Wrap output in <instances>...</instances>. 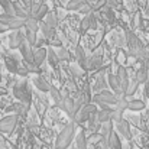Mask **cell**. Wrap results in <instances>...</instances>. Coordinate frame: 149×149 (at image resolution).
Wrapping results in <instances>:
<instances>
[{
	"instance_id": "6da1fadb",
	"label": "cell",
	"mask_w": 149,
	"mask_h": 149,
	"mask_svg": "<svg viewBox=\"0 0 149 149\" xmlns=\"http://www.w3.org/2000/svg\"><path fill=\"white\" fill-rule=\"evenodd\" d=\"M74 136H75V123H70L59 132L55 141V149H67L74 141Z\"/></svg>"
},
{
	"instance_id": "7a4b0ae2",
	"label": "cell",
	"mask_w": 149,
	"mask_h": 149,
	"mask_svg": "<svg viewBox=\"0 0 149 149\" xmlns=\"http://www.w3.org/2000/svg\"><path fill=\"white\" fill-rule=\"evenodd\" d=\"M123 99V97H122ZM119 100L120 97H117L113 91H109V90H101L99 94H96L94 97H93V101L94 103H97L100 106H106V107H109V106H116L117 103H119Z\"/></svg>"
},
{
	"instance_id": "3957f363",
	"label": "cell",
	"mask_w": 149,
	"mask_h": 149,
	"mask_svg": "<svg viewBox=\"0 0 149 149\" xmlns=\"http://www.w3.org/2000/svg\"><path fill=\"white\" fill-rule=\"evenodd\" d=\"M0 22H1L3 25H6L10 31H19V29L25 28L26 19H22V17H17V16H10V15L1 13V15H0Z\"/></svg>"
},
{
	"instance_id": "277c9868",
	"label": "cell",
	"mask_w": 149,
	"mask_h": 149,
	"mask_svg": "<svg viewBox=\"0 0 149 149\" xmlns=\"http://www.w3.org/2000/svg\"><path fill=\"white\" fill-rule=\"evenodd\" d=\"M17 125V114H7L0 119V132L1 133H12Z\"/></svg>"
},
{
	"instance_id": "5b68a950",
	"label": "cell",
	"mask_w": 149,
	"mask_h": 149,
	"mask_svg": "<svg viewBox=\"0 0 149 149\" xmlns=\"http://www.w3.org/2000/svg\"><path fill=\"white\" fill-rule=\"evenodd\" d=\"M94 111H97V110H96V106H93V104H86V106H83V107L75 113V117H74V119H75L77 123H83V122L88 120L90 116H91Z\"/></svg>"
},
{
	"instance_id": "8992f818",
	"label": "cell",
	"mask_w": 149,
	"mask_h": 149,
	"mask_svg": "<svg viewBox=\"0 0 149 149\" xmlns=\"http://www.w3.org/2000/svg\"><path fill=\"white\" fill-rule=\"evenodd\" d=\"M23 41H26V36H25V33H23L20 29L10 32V35H9V47H10V48H13V49L19 48Z\"/></svg>"
},
{
	"instance_id": "52a82bcc",
	"label": "cell",
	"mask_w": 149,
	"mask_h": 149,
	"mask_svg": "<svg viewBox=\"0 0 149 149\" xmlns=\"http://www.w3.org/2000/svg\"><path fill=\"white\" fill-rule=\"evenodd\" d=\"M116 129H117V133H120L126 141H130L132 132H130V126H129V122L127 120H125V119L116 120Z\"/></svg>"
},
{
	"instance_id": "ba28073f",
	"label": "cell",
	"mask_w": 149,
	"mask_h": 149,
	"mask_svg": "<svg viewBox=\"0 0 149 149\" xmlns=\"http://www.w3.org/2000/svg\"><path fill=\"white\" fill-rule=\"evenodd\" d=\"M61 110H64L70 117H75V101L70 97H62L61 103L58 104Z\"/></svg>"
},
{
	"instance_id": "9c48e42d",
	"label": "cell",
	"mask_w": 149,
	"mask_h": 149,
	"mask_svg": "<svg viewBox=\"0 0 149 149\" xmlns=\"http://www.w3.org/2000/svg\"><path fill=\"white\" fill-rule=\"evenodd\" d=\"M117 78H119V83H120V90H122V93H123V96L126 94V90H127V87H129V81H130V78H129V74H127V71H126V68L125 67H120L119 70H117Z\"/></svg>"
},
{
	"instance_id": "30bf717a",
	"label": "cell",
	"mask_w": 149,
	"mask_h": 149,
	"mask_svg": "<svg viewBox=\"0 0 149 149\" xmlns=\"http://www.w3.org/2000/svg\"><path fill=\"white\" fill-rule=\"evenodd\" d=\"M19 51H20V54H22V56H23V61H25L26 64H33V48H32L26 41H23V42L20 44Z\"/></svg>"
},
{
	"instance_id": "8fae6325",
	"label": "cell",
	"mask_w": 149,
	"mask_h": 149,
	"mask_svg": "<svg viewBox=\"0 0 149 149\" xmlns=\"http://www.w3.org/2000/svg\"><path fill=\"white\" fill-rule=\"evenodd\" d=\"M13 93H15V96L17 99L22 100V101H26V103L31 101V91H29V88H28L26 84H20L19 87H15L13 88Z\"/></svg>"
},
{
	"instance_id": "7c38bea8",
	"label": "cell",
	"mask_w": 149,
	"mask_h": 149,
	"mask_svg": "<svg viewBox=\"0 0 149 149\" xmlns=\"http://www.w3.org/2000/svg\"><path fill=\"white\" fill-rule=\"evenodd\" d=\"M100 135H101V142L107 143L110 142L111 139V135H113V123L111 122H106L101 125V130H100Z\"/></svg>"
},
{
	"instance_id": "4fadbf2b",
	"label": "cell",
	"mask_w": 149,
	"mask_h": 149,
	"mask_svg": "<svg viewBox=\"0 0 149 149\" xmlns=\"http://www.w3.org/2000/svg\"><path fill=\"white\" fill-rule=\"evenodd\" d=\"M107 81H109V86L111 87L113 93H114L117 97H120V99H122V97H123V93H122V90H120V83H119L117 75H116V74H109Z\"/></svg>"
},
{
	"instance_id": "5bb4252c",
	"label": "cell",
	"mask_w": 149,
	"mask_h": 149,
	"mask_svg": "<svg viewBox=\"0 0 149 149\" xmlns=\"http://www.w3.org/2000/svg\"><path fill=\"white\" fill-rule=\"evenodd\" d=\"M47 55H48V49L47 48H38V49H33V65L35 67H39L45 62L47 59Z\"/></svg>"
},
{
	"instance_id": "9a60e30c",
	"label": "cell",
	"mask_w": 149,
	"mask_h": 149,
	"mask_svg": "<svg viewBox=\"0 0 149 149\" xmlns=\"http://www.w3.org/2000/svg\"><path fill=\"white\" fill-rule=\"evenodd\" d=\"M103 109L97 111V119H99V122L103 125V123H106V122H111L113 120V109H110V107H106V106H101Z\"/></svg>"
},
{
	"instance_id": "2e32d148",
	"label": "cell",
	"mask_w": 149,
	"mask_h": 149,
	"mask_svg": "<svg viewBox=\"0 0 149 149\" xmlns=\"http://www.w3.org/2000/svg\"><path fill=\"white\" fill-rule=\"evenodd\" d=\"M32 83H33V86H35L39 91H42V93H47V91L51 90L49 83H47V80H45L44 77H33Z\"/></svg>"
},
{
	"instance_id": "e0dca14e",
	"label": "cell",
	"mask_w": 149,
	"mask_h": 149,
	"mask_svg": "<svg viewBox=\"0 0 149 149\" xmlns=\"http://www.w3.org/2000/svg\"><path fill=\"white\" fill-rule=\"evenodd\" d=\"M75 58L78 61V65L83 68V70H87V56H86V52L81 47H77L75 48Z\"/></svg>"
},
{
	"instance_id": "ac0fdd59",
	"label": "cell",
	"mask_w": 149,
	"mask_h": 149,
	"mask_svg": "<svg viewBox=\"0 0 149 149\" xmlns=\"http://www.w3.org/2000/svg\"><path fill=\"white\" fill-rule=\"evenodd\" d=\"M126 41H127V44H129V47H130L132 49H141V48H142L141 41H139L132 32H126Z\"/></svg>"
},
{
	"instance_id": "d6986e66",
	"label": "cell",
	"mask_w": 149,
	"mask_h": 149,
	"mask_svg": "<svg viewBox=\"0 0 149 149\" xmlns=\"http://www.w3.org/2000/svg\"><path fill=\"white\" fill-rule=\"evenodd\" d=\"M126 109L130 111H141L145 109V103L142 100H130V101H127Z\"/></svg>"
},
{
	"instance_id": "ffe728a7",
	"label": "cell",
	"mask_w": 149,
	"mask_h": 149,
	"mask_svg": "<svg viewBox=\"0 0 149 149\" xmlns=\"http://www.w3.org/2000/svg\"><path fill=\"white\" fill-rule=\"evenodd\" d=\"M148 75H149V71L148 68L145 67V65H142L138 71H136V80H138V83L139 84H145L146 83V80H148Z\"/></svg>"
},
{
	"instance_id": "44dd1931",
	"label": "cell",
	"mask_w": 149,
	"mask_h": 149,
	"mask_svg": "<svg viewBox=\"0 0 149 149\" xmlns=\"http://www.w3.org/2000/svg\"><path fill=\"white\" fill-rule=\"evenodd\" d=\"M25 29L29 31V32H38L39 29V20H36L35 17H28L26 19V23H25Z\"/></svg>"
},
{
	"instance_id": "7402d4cb",
	"label": "cell",
	"mask_w": 149,
	"mask_h": 149,
	"mask_svg": "<svg viewBox=\"0 0 149 149\" xmlns=\"http://www.w3.org/2000/svg\"><path fill=\"white\" fill-rule=\"evenodd\" d=\"M100 65H101V58L97 55H93L90 58H87V70L93 71V70H97Z\"/></svg>"
},
{
	"instance_id": "603a6c76",
	"label": "cell",
	"mask_w": 149,
	"mask_h": 149,
	"mask_svg": "<svg viewBox=\"0 0 149 149\" xmlns=\"http://www.w3.org/2000/svg\"><path fill=\"white\" fill-rule=\"evenodd\" d=\"M0 6H1V9L4 10L6 15L16 16V15H15V7H13V1H12V0H0Z\"/></svg>"
},
{
	"instance_id": "cb8c5ba5",
	"label": "cell",
	"mask_w": 149,
	"mask_h": 149,
	"mask_svg": "<svg viewBox=\"0 0 149 149\" xmlns=\"http://www.w3.org/2000/svg\"><path fill=\"white\" fill-rule=\"evenodd\" d=\"M39 28H41V31H42V33H44V36H45L47 39H52V38L55 36V29L51 28L49 25H47L45 22L39 23Z\"/></svg>"
},
{
	"instance_id": "d4e9b609",
	"label": "cell",
	"mask_w": 149,
	"mask_h": 149,
	"mask_svg": "<svg viewBox=\"0 0 149 149\" xmlns=\"http://www.w3.org/2000/svg\"><path fill=\"white\" fill-rule=\"evenodd\" d=\"M87 138H86V133L84 132H80L75 138V145H77V149H87Z\"/></svg>"
},
{
	"instance_id": "484cf974",
	"label": "cell",
	"mask_w": 149,
	"mask_h": 149,
	"mask_svg": "<svg viewBox=\"0 0 149 149\" xmlns=\"http://www.w3.org/2000/svg\"><path fill=\"white\" fill-rule=\"evenodd\" d=\"M42 22H45L47 25H49L51 28H56V25H58V17H56V15L54 13V12H48V15L44 17V20Z\"/></svg>"
},
{
	"instance_id": "4316f807",
	"label": "cell",
	"mask_w": 149,
	"mask_h": 149,
	"mask_svg": "<svg viewBox=\"0 0 149 149\" xmlns=\"http://www.w3.org/2000/svg\"><path fill=\"white\" fill-rule=\"evenodd\" d=\"M48 12H49V9H48V4L47 3H41V6H39V9H38V12H36V16H35V19L36 20H44V17L48 15Z\"/></svg>"
},
{
	"instance_id": "83f0119b",
	"label": "cell",
	"mask_w": 149,
	"mask_h": 149,
	"mask_svg": "<svg viewBox=\"0 0 149 149\" xmlns=\"http://www.w3.org/2000/svg\"><path fill=\"white\" fill-rule=\"evenodd\" d=\"M84 3H87V1H83V0H68L65 9H67V10H77V12H78Z\"/></svg>"
},
{
	"instance_id": "f1b7e54d",
	"label": "cell",
	"mask_w": 149,
	"mask_h": 149,
	"mask_svg": "<svg viewBox=\"0 0 149 149\" xmlns=\"http://www.w3.org/2000/svg\"><path fill=\"white\" fill-rule=\"evenodd\" d=\"M109 149H123L122 148V141H120L119 135L114 133V132H113L111 139H110V142H109Z\"/></svg>"
},
{
	"instance_id": "f546056e",
	"label": "cell",
	"mask_w": 149,
	"mask_h": 149,
	"mask_svg": "<svg viewBox=\"0 0 149 149\" xmlns=\"http://www.w3.org/2000/svg\"><path fill=\"white\" fill-rule=\"evenodd\" d=\"M138 87H139V83H138L136 77H133V78L129 81V87H127V90H126V94H125V96H133V94L136 93Z\"/></svg>"
},
{
	"instance_id": "4dcf8cb0",
	"label": "cell",
	"mask_w": 149,
	"mask_h": 149,
	"mask_svg": "<svg viewBox=\"0 0 149 149\" xmlns=\"http://www.w3.org/2000/svg\"><path fill=\"white\" fill-rule=\"evenodd\" d=\"M47 58H48V62H49L52 67H56V64H58V56H56V52L52 49V48H48V55H47Z\"/></svg>"
},
{
	"instance_id": "1f68e13d",
	"label": "cell",
	"mask_w": 149,
	"mask_h": 149,
	"mask_svg": "<svg viewBox=\"0 0 149 149\" xmlns=\"http://www.w3.org/2000/svg\"><path fill=\"white\" fill-rule=\"evenodd\" d=\"M55 52H56V56H58L59 61H68V59H70V54H68V51L65 49V48L59 47Z\"/></svg>"
},
{
	"instance_id": "d6a6232c",
	"label": "cell",
	"mask_w": 149,
	"mask_h": 149,
	"mask_svg": "<svg viewBox=\"0 0 149 149\" xmlns=\"http://www.w3.org/2000/svg\"><path fill=\"white\" fill-rule=\"evenodd\" d=\"M25 36H26V42L33 48L35 44H36V39H38V38H36V33H35V32H29V31H26V32H25Z\"/></svg>"
},
{
	"instance_id": "836d02e7",
	"label": "cell",
	"mask_w": 149,
	"mask_h": 149,
	"mask_svg": "<svg viewBox=\"0 0 149 149\" xmlns=\"http://www.w3.org/2000/svg\"><path fill=\"white\" fill-rule=\"evenodd\" d=\"M70 71H71V74L74 77H78V78H81L84 75V70L81 67H77V65H71L70 67Z\"/></svg>"
},
{
	"instance_id": "e575fe53",
	"label": "cell",
	"mask_w": 149,
	"mask_h": 149,
	"mask_svg": "<svg viewBox=\"0 0 149 149\" xmlns=\"http://www.w3.org/2000/svg\"><path fill=\"white\" fill-rule=\"evenodd\" d=\"M81 32L84 33V32H87L88 29H90V15H87L83 20H81Z\"/></svg>"
},
{
	"instance_id": "d590c367",
	"label": "cell",
	"mask_w": 149,
	"mask_h": 149,
	"mask_svg": "<svg viewBox=\"0 0 149 149\" xmlns=\"http://www.w3.org/2000/svg\"><path fill=\"white\" fill-rule=\"evenodd\" d=\"M49 93H51V97L54 99V101H55L56 104H59V103H61V100H62V97H61V94L58 93V90H56V88H54V87H51Z\"/></svg>"
},
{
	"instance_id": "8d00e7d4",
	"label": "cell",
	"mask_w": 149,
	"mask_h": 149,
	"mask_svg": "<svg viewBox=\"0 0 149 149\" xmlns=\"http://www.w3.org/2000/svg\"><path fill=\"white\" fill-rule=\"evenodd\" d=\"M6 64H7V67H9V70H10V71H13V72L19 71L17 64H16V61H15L13 58H7V59H6Z\"/></svg>"
},
{
	"instance_id": "74e56055",
	"label": "cell",
	"mask_w": 149,
	"mask_h": 149,
	"mask_svg": "<svg viewBox=\"0 0 149 149\" xmlns=\"http://www.w3.org/2000/svg\"><path fill=\"white\" fill-rule=\"evenodd\" d=\"M145 96L149 99V75H148V80L145 83Z\"/></svg>"
},
{
	"instance_id": "f35d334b",
	"label": "cell",
	"mask_w": 149,
	"mask_h": 149,
	"mask_svg": "<svg viewBox=\"0 0 149 149\" xmlns=\"http://www.w3.org/2000/svg\"><path fill=\"white\" fill-rule=\"evenodd\" d=\"M7 31H10L6 25H3L1 22H0V33H4V32H7Z\"/></svg>"
},
{
	"instance_id": "ab89813d",
	"label": "cell",
	"mask_w": 149,
	"mask_h": 149,
	"mask_svg": "<svg viewBox=\"0 0 149 149\" xmlns=\"http://www.w3.org/2000/svg\"><path fill=\"white\" fill-rule=\"evenodd\" d=\"M97 149H109V145H107V143H104V142H100L99 146H97Z\"/></svg>"
},
{
	"instance_id": "60d3db41",
	"label": "cell",
	"mask_w": 149,
	"mask_h": 149,
	"mask_svg": "<svg viewBox=\"0 0 149 149\" xmlns=\"http://www.w3.org/2000/svg\"><path fill=\"white\" fill-rule=\"evenodd\" d=\"M0 149H6V142L1 136H0Z\"/></svg>"
},
{
	"instance_id": "b9f144b4",
	"label": "cell",
	"mask_w": 149,
	"mask_h": 149,
	"mask_svg": "<svg viewBox=\"0 0 149 149\" xmlns=\"http://www.w3.org/2000/svg\"><path fill=\"white\" fill-rule=\"evenodd\" d=\"M4 94H7V90L3 88V87H0V96H4Z\"/></svg>"
},
{
	"instance_id": "7bdbcfd3",
	"label": "cell",
	"mask_w": 149,
	"mask_h": 149,
	"mask_svg": "<svg viewBox=\"0 0 149 149\" xmlns=\"http://www.w3.org/2000/svg\"><path fill=\"white\" fill-rule=\"evenodd\" d=\"M86 1H87V3H90V1H91V0H86Z\"/></svg>"
},
{
	"instance_id": "ee69618b",
	"label": "cell",
	"mask_w": 149,
	"mask_h": 149,
	"mask_svg": "<svg viewBox=\"0 0 149 149\" xmlns=\"http://www.w3.org/2000/svg\"><path fill=\"white\" fill-rule=\"evenodd\" d=\"M0 81H1V74H0Z\"/></svg>"
},
{
	"instance_id": "f6af8a7d",
	"label": "cell",
	"mask_w": 149,
	"mask_h": 149,
	"mask_svg": "<svg viewBox=\"0 0 149 149\" xmlns=\"http://www.w3.org/2000/svg\"><path fill=\"white\" fill-rule=\"evenodd\" d=\"M0 47H1V44H0Z\"/></svg>"
}]
</instances>
